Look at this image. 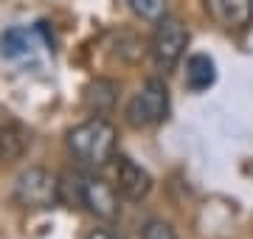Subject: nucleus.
Wrapping results in <instances>:
<instances>
[{
    "label": "nucleus",
    "instance_id": "1",
    "mask_svg": "<svg viewBox=\"0 0 253 239\" xmlns=\"http://www.w3.org/2000/svg\"><path fill=\"white\" fill-rule=\"evenodd\" d=\"M116 147L118 132L107 119H90L68 132V152L90 169H101L116 160Z\"/></svg>",
    "mask_w": 253,
    "mask_h": 239
},
{
    "label": "nucleus",
    "instance_id": "2",
    "mask_svg": "<svg viewBox=\"0 0 253 239\" xmlns=\"http://www.w3.org/2000/svg\"><path fill=\"white\" fill-rule=\"evenodd\" d=\"M14 202L28 211H45L62 202V183L42 166H31L14 180Z\"/></svg>",
    "mask_w": 253,
    "mask_h": 239
},
{
    "label": "nucleus",
    "instance_id": "3",
    "mask_svg": "<svg viewBox=\"0 0 253 239\" xmlns=\"http://www.w3.org/2000/svg\"><path fill=\"white\" fill-rule=\"evenodd\" d=\"M169 87L163 79H146L141 84V90L129 99L126 104V124L135 129H146V127H158L169 119Z\"/></svg>",
    "mask_w": 253,
    "mask_h": 239
},
{
    "label": "nucleus",
    "instance_id": "4",
    "mask_svg": "<svg viewBox=\"0 0 253 239\" xmlns=\"http://www.w3.org/2000/svg\"><path fill=\"white\" fill-rule=\"evenodd\" d=\"M186 45H189V28L183 26L180 17L166 14V17L158 20L149 51H152V59L161 71H174L186 54Z\"/></svg>",
    "mask_w": 253,
    "mask_h": 239
},
{
    "label": "nucleus",
    "instance_id": "5",
    "mask_svg": "<svg viewBox=\"0 0 253 239\" xmlns=\"http://www.w3.org/2000/svg\"><path fill=\"white\" fill-rule=\"evenodd\" d=\"M79 202L104 222L118 220L121 205H118V189L116 183H110L107 177L96 175V172H84L79 175Z\"/></svg>",
    "mask_w": 253,
    "mask_h": 239
},
{
    "label": "nucleus",
    "instance_id": "6",
    "mask_svg": "<svg viewBox=\"0 0 253 239\" xmlns=\"http://www.w3.org/2000/svg\"><path fill=\"white\" fill-rule=\"evenodd\" d=\"M116 189H118V194H124L126 200L141 202L152 192V175L141 163H135L132 158L118 155L116 158Z\"/></svg>",
    "mask_w": 253,
    "mask_h": 239
},
{
    "label": "nucleus",
    "instance_id": "7",
    "mask_svg": "<svg viewBox=\"0 0 253 239\" xmlns=\"http://www.w3.org/2000/svg\"><path fill=\"white\" fill-rule=\"evenodd\" d=\"M208 17L228 31H242L253 20V0H203Z\"/></svg>",
    "mask_w": 253,
    "mask_h": 239
},
{
    "label": "nucleus",
    "instance_id": "8",
    "mask_svg": "<svg viewBox=\"0 0 253 239\" xmlns=\"http://www.w3.org/2000/svg\"><path fill=\"white\" fill-rule=\"evenodd\" d=\"M28 147V129L20 121H6L0 127V163L20 160Z\"/></svg>",
    "mask_w": 253,
    "mask_h": 239
},
{
    "label": "nucleus",
    "instance_id": "9",
    "mask_svg": "<svg viewBox=\"0 0 253 239\" xmlns=\"http://www.w3.org/2000/svg\"><path fill=\"white\" fill-rule=\"evenodd\" d=\"M116 99H118V84L110 82V79H96L84 87V107L96 116H107L116 107Z\"/></svg>",
    "mask_w": 253,
    "mask_h": 239
},
{
    "label": "nucleus",
    "instance_id": "10",
    "mask_svg": "<svg viewBox=\"0 0 253 239\" xmlns=\"http://www.w3.org/2000/svg\"><path fill=\"white\" fill-rule=\"evenodd\" d=\"M217 79V65L214 59L206 54H194L189 56V62H186V84H189V90L200 93V90H208L211 84Z\"/></svg>",
    "mask_w": 253,
    "mask_h": 239
},
{
    "label": "nucleus",
    "instance_id": "11",
    "mask_svg": "<svg viewBox=\"0 0 253 239\" xmlns=\"http://www.w3.org/2000/svg\"><path fill=\"white\" fill-rule=\"evenodd\" d=\"M31 45H34V31H28V28H9L0 37V54L6 59L26 56L31 51Z\"/></svg>",
    "mask_w": 253,
    "mask_h": 239
},
{
    "label": "nucleus",
    "instance_id": "12",
    "mask_svg": "<svg viewBox=\"0 0 253 239\" xmlns=\"http://www.w3.org/2000/svg\"><path fill=\"white\" fill-rule=\"evenodd\" d=\"M126 3L138 17L149 20V23H158L161 17H166V9H169V0H126Z\"/></svg>",
    "mask_w": 253,
    "mask_h": 239
},
{
    "label": "nucleus",
    "instance_id": "13",
    "mask_svg": "<svg viewBox=\"0 0 253 239\" xmlns=\"http://www.w3.org/2000/svg\"><path fill=\"white\" fill-rule=\"evenodd\" d=\"M141 239H177V234L166 220H149L141 228Z\"/></svg>",
    "mask_w": 253,
    "mask_h": 239
},
{
    "label": "nucleus",
    "instance_id": "14",
    "mask_svg": "<svg viewBox=\"0 0 253 239\" xmlns=\"http://www.w3.org/2000/svg\"><path fill=\"white\" fill-rule=\"evenodd\" d=\"M87 239H126V237L118 234V231H113V228H96L87 234Z\"/></svg>",
    "mask_w": 253,
    "mask_h": 239
}]
</instances>
